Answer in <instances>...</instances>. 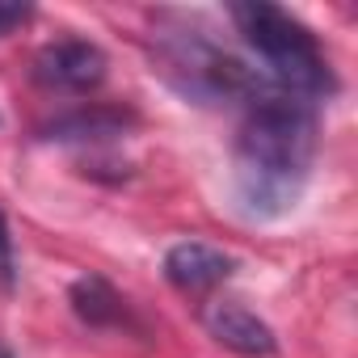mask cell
Returning a JSON list of instances; mask_svg holds the SVG:
<instances>
[{
    "label": "cell",
    "mask_w": 358,
    "mask_h": 358,
    "mask_svg": "<svg viewBox=\"0 0 358 358\" xmlns=\"http://www.w3.org/2000/svg\"><path fill=\"white\" fill-rule=\"evenodd\" d=\"M316 160V114L312 101L291 97L270 85L262 97L245 106V122L236 135L232 182L236 203L253 220H282L303 199V186Z\"/></svg>",
    "instance_id": "cell-1"
},
{
    "label": "cell",
    "mask_w": 358,
    "mask_h": 358,
    "mask_svg": "<svg viewBox=\"0 0 358 358\" xmlns=\"http://www.w3.org/2000/svg\"><path fill=\"white\" fill-rule=\"evenodd\" d=\"M232 22L245 34V43L262 55L266 76L278 89H287L291 97L316 101V97H329L337 89L333 68H329L316 34L299 17H291L287 9L249 0V5H232Z\"/></svg>",
    "instance_id": "cell-2"
},
{
    "label": "cell",
    "mask_w": 358,
    "mask_h": 358,
    "mask_svg": "<svg viewBox=\"0 0 358 358\" xmlns=\"http://www.w3.org/2000/svg\"><path fill=\"white\" fill-rule=\"evenodd\" d=\"M160 64H164V76L182 89L186 97L203 101V106H249L253 97H262L274 80L245 68L236 55L220 51L211 38H203L199 30H164L160 34V47H156Z\"/></svg>",
    "instance_id": "cell-3"
},
{
    "label": "cell",
    "mask_w": 358,
    "mask_h": 358,
    "mask_svg": "<svg viewBox=\"0 0 358 358\" xmlns=\"http://www.w3.org/2000/svg\"><path fill=\"white\" fill-rule=\"evenodd\" d=\"M106 51L85 38H59L34 55V80L51 93H93L106 80Z\"/></svg>",
    "instance_id": "cell-4"
},
{
    "label": "cell",
    "mask_w": 358,
    "mask_h": 358,
    "mask_svg": "<svg viewBox=\"0 0 358 358\" xmlns=\"http://www.w3.org/2000/svg\"><path fill=\"white\" fill-rule=\"evenodd\" d=\"M203 324H207V333H211L224 350H232V354H241V358H270V354L278 350L274 329H270L253 308H245V303H236V299H215V303H207V308H203Z\"/></svg>",
    "instance_id": "cell-5"
},
{
    "label": "cell",
    "mask_w": 358,
    "mask_h": 358,
    "mask_svg": "<svg viewBox=\"0 0 358 358\" xmlns=\"http://www.w3.org/2000/svg\"><path fill=\"white\" fill-rule=\"evenodd\" d=\"M232 270H236V262L207 241H182L164 253V278L186 295H203V291L228 282Z\"/></svg>",
    "instance_id": "cell-6"
},
{
    "label": "cell",
    "mask_w": 358,
    "mask_h": 358,
    "mask_svg": "<svg viewBox=\"0 0 358 358\" xmlns=\"http://www.w3.org/2000/svg\"><path fill=\"white\" fill-rule=\"evenodd\" d=\"M127 127H131V114L127 110H114V106H80V110L55 118L47 127V139H59V143H97V139L127 135Z\"/></svg>",
    "instance_id": "cell-7"
},
{
    "label": "cell",
    "mask_w": 358,
    "mask_h": 358,
    "mask_svg": "<svg viewBox=\"0 0 358 358\" xmlns=\"http://www.w3.org/2000/svg\"><path fill=\"white\" fill-rule=\"evenodd\" d=\"M72 312L93 329L127 324V299L97 274H85V278L72 282Z\"/></svg>",
    "instance_id": "cell-8"
},
{
    "label": "cell",
    "mask_w": 358,
    "mask_h": 358,
    "mask_svg": "<svg viewBox=\"0 0 358 358\" xmlns=\"http://www.w3.org/2000/svg\"><path fill=\"white\" fill-rule=\"evenodd\" d=\"M17 287V253H13V236H9V220L0 211V291H13Z\"/></svg>",
    "instance_id": "cell-9"
},
{
    "label": "cell",
    "mask_w": 358,
    "mask_h": 358,
    "mask_svg": "<svg viewBox=\"0 0 358 358\" xmlns=\"http://www.w3.org/2000/svg\"><path fill=\"white\" fill-rule=\"evenodd\" d=\"M30 17H34V9H30V5H13V0H0V38L13 34L17 26H26Z\"/></svg>",
    "instance_id": "cell-10"
}]
</instances>
